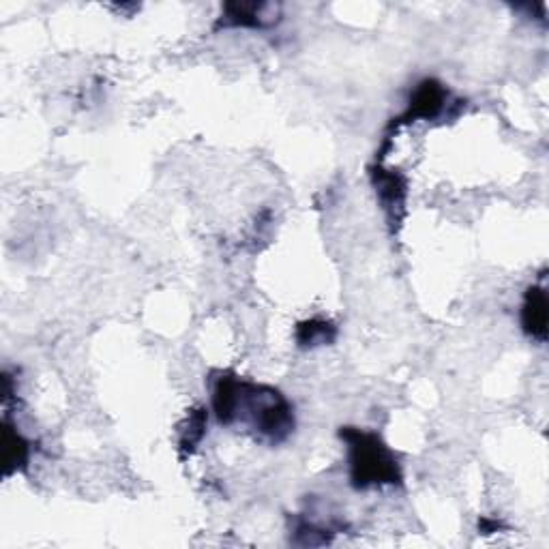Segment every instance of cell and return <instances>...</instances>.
<instances>
[{"label":"cell","mask_w":549,"mask_h":549,"mask_svg":"<svg viewBox=\"0 0 549 549\" xmlns=\"http://www.w3.org/2000/svg\"><path fill=\"white\" fill-rule=\"evenodd\" d=\"M213 410L221 425L247 423L256 438L273 447L286 442L296 427L294 408L286 395L230 372H221L213 384Z\"/></svg>","instance_id":"6da1fadb"},{"label":"cell","mask_w":549,"mask_h":549,"mask_svg":"<svg viewBox=\"0 0 549 549\" xmlns=\"http://www.w3.org/2000/svg\"><path fill=\"white\" fill-rule=\"evenodd\" d=\"M339 436L348 444L352 487L369 489L402 483V468L380 436L356 427H341Z\"/></svg>","instance_id":"7a4b0ae2"},{"label":"cell","mask_w":549,"mask_h":549,"mask_svg":"<svg viewBox=\"0 0 549 549\" xmlns=\"http://www.w3.org/2000/svg\"><path fill=\"white\" fill-rule=\"evenodd\" d=\"M449 91L447 86L440 84L438 80L434 78H427L423 80L417 88H414V93L410 97V103H408V110L395 118V123L391 125V129L395 127H402V125H408V123H414V121H434V118H438L444 108L449 106Z\"/></svg>","instance_id":"3957f363"},{"label":"cell","mask_w":549,"mask_h":549,"mask_svg":"<svg viewBox=\"0 0 549 549\" xmlns=\"http://www.w3.org/2000/svg\"><path fill=\"white\" fill-rule=\"evenodd\" d=\"M372 181H374L382 209L389 217V224L391 226L402 224L404 213H406V196H408L406 178L397 170H384L382 166H378L372 170Z\"/></svg>","instance_id":"277c9868"},{"label":"cell","mask_w":549,"mask_h":549,"mask_svg":"<svg viewBox=\"0 0 549 549\" xmlns=\"http://www.w3.org/2000/svg\"><path fill=\"white\" fill-rule=\"evenodd\" d=\"M547 292L541 286H530L522 305V329L528 337L545 341L547 339Z\"/></svg>","instance_id":"5b68a950"},{"label":"cell","mask_w":549,"mask_h":549,"mask_svg":"<svg viewBox=\"0 0 549 549\" xmlns=\"http://www.w3.org/2000/svg\"><path fill=\"white\" fill-rule=\"evenodd\" d=\"M3 440H5V474H13L16 470H22L28 464V457H31V442H28L16 427L5 419L3 429Z\"/></svg>","instance_id":"8992f818"},{"label":"cell","mask_w":549,"mask_h":549,"mask_svg":"<svg viewBox=\"0 0 549 549\" xmlns=\"http://www.w3.org/2000/svg\"><path fill=\"white\" fill-rule=\"evenodd\" d=\"M264 9L269 5H245V3H230L224 7L221 13V20L217 26H243V28H264Z\"/></svg>","instance_id":"52a82bcc"},{"label":"cell","mask_w":549,"mask_h":549,"mask_svg":"<svg viewBox=\"0 0 549 549\" xmlns=\"http://www.w3.org/2000/svg\"><path fill=\"white\" fill-rule=\"evenodd\" d=\"M337 337V326L329 320L311 318L296 326V344L301 348H316L333 344Z\"/></svg>","instance_id":"ba28073f"},{"label":"cell","mask_w":549,"mask_h":549,"mask_svg":"<svg viewBox=\"0 0 549 549\" xmlns=\"http://www.w3.org/2000/svg\"><path fill=\"white\" fill-rule=\"evenodd\" d=\"M206 423H209V417H206L204 408H196L187 414L185 423L178 427V451H181L183 457L198 449V444L206 434Z\"/></svg>","instance_id":"9c48e42d"}]
</instances>
